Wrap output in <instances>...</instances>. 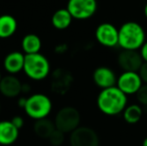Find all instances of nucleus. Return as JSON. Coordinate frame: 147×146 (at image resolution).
I'll return each mask as SVG.
<instances>
[{"instance_id": "4468645a", "label": "nucleus", "mask_w": 147, "mask_h": 146, "mask_svg": "<svg viewBox=\"0 0 147 146\" xmlns=\"http://www.w3.org/2000/svg\"><path fill=\"white\" fill-rule=\"evenodd\" d=\"M19 137V129L11 120L0 121V145L8 146L16 142Z\"/></svg>"}, {"instance_id": "f257e3e1", "label": "nucleus", "mask_w": 147, "mask_h": 146, "mask_svg": "<svg viewBox=\"0 0 147 146\" xmlns=\"http://www.w3.org/2000/svg\"><path fill=\"white\" fill-rule=\"evenodd\" d=\"M127 95L117 86L101 89L97 95V108L106 116H117L121 114L128 105Z\"/></svg>"}, {"instance_id": "a211bd4d", "label": "nucleus", "mask_w": 147, "mask_h": 146, "mask_svg": "<svg viewBox=\"0 0 147 146\" xmlns=\"http://www.w3.org/2000/svg\"><path fill=\"white\" fill-rule=\"evenodd\" d=\"M22 50L25 54L39 53L42 47V41L40 37L34 33H28L21 40Z\"/></svg>"}, {"instance_id": "6ab92c4d", "label": "nucleus", "mask_w": 147, "mask_h": 146, "mask_svg": "<svg viewBox=\"0 0 147 146\" xmlns=\"http://www.w3.org/2000/svg\"><path fill=\"white\" fill-rule=\"evenodd\" d=\"M143 114L141 105L138 104H130L127 105L124 111L122 112L123 119L128 124H136L140 121Z\"/></svg>"}, {"instance_id": "9d476101", "label": "nucleus", "mask_w": 147, "mask_h": 146, "mask_svg": "<svg viewBox=\"0 0 147 146\" xmlns=\"http://www.w3.org/2000/svg\"><path fill=\"white\" fill-rule=\"evenodd\" d=\"M117 63L123 71L138 72L144 61L138 50H122L117 57Z\"/></svg>"}, {"instance_id": "f03ea898", "label": "nucleus", "mask_w": 147, "mask_h": 146, "mask_svg": "<svg viewBox=\"0 0 147 146\" xmlns=\"http://www.w3.org/2000/svg\"><path fill=\"white\" fill-rule=\"evenodd\" d=\"M118 31V46L121 47L122 50H139L146 41L145 30L138 22H125Z\"/></svg>"}, {"instance_id": "a878e982", "label": "nucleus", "mask_w": 147, "mask_h": 146, "mask_svg": "<svg viewBox=\"0 0 147 146\" xmlns=\"http://www.w3.org/2000/svg\"><path fill=\"white\" fill-rule=\"evenodd\" d=\"M30 90H31V86L29 85V84H28V83H23V84H22V93L27 94V93H29V92H30Z\"/></svg>"}, {"instance_id": "0eeeda50", "label": "nucleus", "mask_w": 147, "mask_h": 146, "mask_svg": "<svg viewBox=\"0 0 147 146\" xmlns=\"http://www.w3.org/2000/svg\"><path fill=\"white\" fill-rule=\"evenodd\" d=\"M99 136L94 129L79 126L70 133V146H99Z\"/></svg>"}, {"instance_id": "9b49d317", "label": "nucleus", "mask_w": 147, "mask_h": 146, "mask_svg": "<svg viewBox=\"0 0 147 146\" xmlns=\"http://www.w3.org/2000/svg\"><path fill=\"white\" fill-rule=\"evenodd\" d=\"M93 82L97 87L101 89H106L109 87L116 86L117 76L114 71L107 66L97 67L92 74Z\"/></svg>"}, {"instance_id": "f3484780", "label": "nucleus", "mask_w": 147, "mask_h": 146, "mask_svg": "<svg viewBox=\"0 0 147 146\" xmlns=\"http://www.w3.org/2000/svg\"><path fill=\"white\" fill-rule=\"evenodd\" d=\"M55 129L56 127H55L54 121H51L48 118L36 120L33 126L35 135L41 139H49Z\"/></svg>"}, {"instance_id": "412c9836", "label": "nucleus", "mask_w": 147, "mask_h": 146, "mask_svg": "<svg viewBox=\"0 0 147 146\" xmlns=\"http://www.w3.org/2000/svg\"><path fill=\"white\" fill-rule=\"evenodd\" d=\"M136 99L140 105L147 106V84H143L136 93Z\"/></svg>"}, {"instance_id": "f8f14e48", "label": "nucleus", "mask_w": 147, "mask_h": 146, "mask_svg": "<svg viewBox=\"0 0 147 146\" xmlns=\"http://www.w3.org/2000/svg\"><path fill=\"white\" fill-rule=\"evenodd\" d=\"M22 82L18 77L12 74H7L2 77L0 82V93L7 98L18 97L22 93Z\"/></svg>"}, {"instance_id": "423d86ee", "label": "nucleus", "mask_w": 147, "mask_h": 146, "mask_svg": "<svg viewBox=\"0 0 147 146\" xmlns=\"http://www.w3.org/2000/svg\"><path fill=\"white\" fill-rule=\"evenodd\" d=\"M67 10L70 12L73 19L87 20L97 11V0H68Z\"/></svg>"}, {"instance_id": "393cba45", "label": "nucleus", "mask_w": 147, "mask_h": 146, "mask_svg": "<svg viewBox=\"0 0 147 146\" xmlns=\"http://www.w3.org/2000/svg\"><path fill=\"white\" fill-rule=\"evenodd\" d=\"M26 101H27V97H19V99H18V106L20 108H24Z\"/></svg>"}, {"instance_id": "2eb2a0df", "label": "nucleus", "mask_w": 147, "mask_h": 146, "mask_svg": "<svg viewBox=\"0 0 147 146\" xmlns=\"http://www.w3.org/2000/svg\"><path fill=\"white\" fill-rule=\"evenodd\" d=\"M18 24L15 17L10 14L0 15V38L7 39L13 36L17 30Z\"/></svg>"}, {"instance_id": "1a4fd4ad", "label": "nucleus", "mask_w": 147, "mask_h": 146, "mask_svg": "<svg viewBox=\"0 0 147 146\" xmlns=\"http://www.w3.org/2000/svg\"><path fill=\"white\" fill-rule=\"evenodd\" d=\"M119 31L112 23L103 22L99 24L95 29L96 41L102 46L107 48H113L118 45Z\"/></svg>"}, {"instance_id": "5701e85b", "label": "nucleus", "mask_w": 147, "mask_h": 146, "mask_svg": "<svg viewBox=\"0 0 147 146\" xmlns=\"http://www.w3.org/2000/svg\"><path fill=\"white\" fill-rule=\"evenodd\" d=\"M11 121H12V123H13V124L15 125L18 129H19V130L23 127V125H24V119L22 118L21 116H19V115L14 116L13 118L11 119Z\"/></svg>"}, {"instance_id": "aec40b11", "label": "nucleus", "mask_w": 147, "mask_h": 146, "mask_svg": "<svg viewBox=\"0 0 147 146\" xmlns=\"http://www.w3.org/2000/svg\"><path fill=\"white\" fill-rule=\"evenodd\" d=\"M64 135H65V133H63L62 131L58 130V129H55L54 132L51 134V136L49 137L48 140H49V142H50L51 145L60 146L62 143L64 142V139H65Z\"/></svg>"}, {"instance_id": "c756f323", "label": "nucleus", "mask_w": 147, "mask_h": 146, "mask_svg": "<svg viewBox=\"0 0 147 146\" xmlns=\"http://www.w3.org/2000/svg\"><path fill=\"white\" fill-rule=\"evenodd\" d=\"M0 112H1V103H0Z\"/></svg>"}, {"instance_id": "bb28decb", "label": "nucleus", "mask_w": 147, "mask_h": 146, "mask_svg": "<svg viewBox=\"0 0 147 146\" xmlns=\"http://www.w3.org/2000/svg\"><path fill=\"white\" fill-rule=\"evenodd\" d=\"M143 13H144V16H145V17H146V19H147V3L145 4V6H144Z\"/></svg>"}, {"instance_id": "20e7f679", "label": "nucleus", "mask_w": 147, "mask_h": 146, "mask_svg": "<svg viewBox=\"0 0 147 146\" xmlns=\"http://www.w3.org/2000/svg\"><path fill=\"white\" fill-rule=\"evenodd\" d=\"M26 115L34 120L44 119L52 111V101L43 93H34L28 96L25 107L23 108Z\"/></svg>"}, {"instance_id": "4be33fe9", "label": "nucleus", "mask_w": 147, "mask_h": 146, "mask_svg": "<svg viewBox=\"0 0 147 146\" xmlns=\"http://www.w3.org/2000/svg\"><path fill=\"white\" fill-rule=\"evenodd\" d=\"M138 73H139L140 77H141L142 81H143V84H147V63L146 62H144L142 64V66L140 67Z\"/></svg>"}, {"instance_id": "dca6fc26", "label": "nucleus", "mask_w": 147, "mask_h": 146, "mask_svg": "<svg viewBox=\"0 0 147 146\" xmlns=\"http://www.w3.org/2000/svg\"><path fill=\"white\" fill-rule=\"evenodd\" d=\"M73 17L67 10V8H60L53 13L51 17V24L58 30L67 29L72 23Z\"/></svg>"}, {"instance_id": "cd10ccee", "label": "nucleus", "mask_w": 147, "mask_h": 146, "mask_svg": "<svg viewBox=\"0 0 147 146\" xmlns=\"http://www.w3.org/2000/svg\"><path fill=\"white\" fill-rule=\"evenodd\" d=\"M142 146H147V137H145L142 141Z\"/></svg>"}, {"instance_id": "ddd939ff", "label": "nucleus", "mask_w": 147, "mask_h": 146, "mask_svg": "<svg viewBox=\"0 0 147 146\" xmlns=\"http://www.w3.org/2000/svg\"><path fill=\"white\" fill-rule=\"evenodd\" d=\"M24 61H25V54L20 51H12L4 57L3 67L8 74L16 75L23 70Z\"/></svg>"}, {"instance_id": "b1692460", "label": "nucleus", "mask_w": 147, "mask_h": 146, "mask_svg": "<svg viewBox=\"0 0 147 146\" xmlns=\"http://www.w3.org/2000/svg\"><path fill=\"white\" fill-rule=\"evenodd\" d=\"M140 55H141L142 59H143L144 62L147 63V40L144 42V44L142 45V47L139 49Z\"/></svg>"}, {"instance_id": "7ed1b4c3", "label": "nucleus", "mask_w": 147, "mask_h": 146, "mask_svg": "<svg viewBox=\"0 0 147 146\" xmlns=\"http://www.w3.org/2000/svg\"><path fill=\"white\" fill-rule=\"evenodd\" d=\"M50 70V62L47 57L40 52L34 54H25L23 72L29 79L34 81L43 80L49 75Z\"/></svg>"}, {"instance_id": "39448f33", "label": "nucleus", "mask_w": 147, "mask_h": 146, "mask_svg": "<svg viewBox=\"0 0 147 146\" xmlns=\"http://www.w3.org/2000/svg\"><path fill=\"white\" fill-rule=\"evenodd\" d=\"M81 116L76 108L72 106H65L56 113L54 118V124L56 129L63 133H71L79 127Z\"/></svg>"}, {"instance_id": "6e6552de", "label": "nucleus", "mask_w": 147, "mask_h": 146, "mask_svg": "<svg viewBox=\"0 0 147 146\" xmlns=\"http://www.w3.org/2000/svg\"><path fill=\"white\" fill-rule=\"evenodd\" d=\"M143 85L139 73L134 71H123L117 77L116 86L126 95H136Z\"/></svg>"}, {"instance_id": "c85d7f7f", "label": "nucleus", "mask_w": 147, "mask_h": 146, "mask_svg": "<svg viewBox=\"0 0 147 146\" xmlns=\"http://www.w3.org/2000/svg\"><path fill=\"white\" fill-rule=\"evenodd\" d=\"M2 77H3V76H2V74H1V71H0V82H1V80H2Z\"/></svg>"}]
</instances>
